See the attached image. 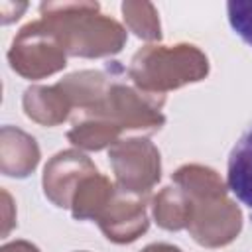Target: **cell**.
I'll use <instances>...</instances> for the list:
<instances>
[{
  "mask_svg": "<svg viewBox=\"0 0 252 252\" xmlns=\"http://www.w3.org/2000/svg\"><path fill=\"white\" fill-rule=\"evenodd\" d=\"M173 183L179 185L191 201L187 230L195 242L207 248H219L238 236L242 213L236 203L228 199V187L215 169L189 163L173 173Z\"/></svg>",
  "mask_w": 252,
  "mask_h": 252,
  "instance_id": "cell-1",
  "label": "cell"
},
{
  "mask_svg": "<svg viewBox=\"0 0 252 252\" xmlns=\"http://www.w3.org/2000/svg\"><path fill=\"white\" fill-rule=\"evenodd\" d=\"M39 14L67 55L106 57L126 43V30L114 18L100 14L96 2H43Z\"/></svg>",
  "mask_w": 252,
  "mask_h": 252,
  "instance_id": "cell-2",
  "label": "cell"
},
{
  "mask_svg": "<svg viewBox=\"0 0 252 252\" xmlns=\"http://www.w3.org/2000/svg\"><path fill=\"white\" fill-rule=\"evenodd\" d=\"M209 73L207 55L191 43L146 45L134 53L128 75L148 94H161L187 83H197Z\"/></svg>",
  "mask_w": 252,
  "mask_h": 252,
  "instance_id": "cell-3",
  "label": "cell"
},
{
  "mask_svg": "<svg viewBox=\"0 0 252 252\" xmlns=\"http://www.w3.org/2000/svg\"><path fill=\"white\" fill-rule=\"evenodd\" d=\"M161 94H148L140 89H132L122 83H110L104 98L81 116H98L112 122L120 132L124 130H146L156 132L163 126Z\"/></svg>",
  "mask_w": 252,
  "mask_h": 252,
  "instance_id": "cell-4",
  "label": "cell"
},
{
  "mask_svg": "<svg viewBox=\"0 0 252 252\" xmlns=\"http://www.w3.org/2000/svg\"><path fill=\"white\" fill-rule=\"evenodd\" d=\"M10 67L26 79H43L67 65V53L43 20L26 24L8 51Z\"/></svg>",
  "mask_w": 252,
  "mask_h": 252,
  "instance_id": "cell-5",
  "label": "cell"
},
{
  "mask_svg": "<svg viewBox=\"0 0 252 252\" xmlns=\"http://www.w3.org/2000/svg\"><path fill=\"white\" fill-rule=\"evenodd\" d=\"M108 158L116 177V189L120 191L148 197L161 177L159 152L146 138L118 140L110 146Z\"/></svg>",
  "mask_w": 252,
  "mask_h": 252,
  "instance_id": "cell-6",
  "label": "cell"
},
{
  "mask_svg": "<svg viewBox=\"0 0 252 252\" xmlns=\"http://www.w3.org/2000/svg\"><path fill=\"white\" fill-rule=\"evenodd\" d=\"M146 195H134L116 189L100 217L96 219L104 236L116 244L134 242L148 230Z\"/></svg>",
  "mask_w": 252,
  "mask_h": 252,
  "instance_id": "cell-7",
  "label": "cell"
},
{
  "mask_svg": "<svg viewBox=\"0 0 252 252\" xmlns=\"http://www.w3.org/2000/svg\"><path fill=\"white\" fill-rule=\"evenodd\" d=\"M94 163L77 150L55 154L43 169V193L55 207H71L73 195L81 181L94 173Z\"/></svg>",
  "mask_w": 252,
  "mask_h": 252,
  "instance_id": "cell-8",
  "label": "cell"
},
{
  "mask_svg": "<svg viewBox=\"0 0 252 252\" xmlns=\"http://www.w3.org/2000/svg\"><path fill=\"white\" fill-rule=\"evenodd\" d=\"M39 161L35 140L20 128L4 126L0 132V169L8 177L30 175Z\"/></svg>",
  "mask_w": 252,
  "mask_h": 252,
  "instance_id": "cell-9",
  "label": "cell"
},
{
  "mask_svg": "<svg viewBox=\"0 0 252 252\" xmlns=\"http://www.w3.org/2000/svg\"><path fill=\"white\" fill-rule=\"evenodd\" d=\"M24 110L26 116L43 126H57L71 114L73 106L65 91L59 85L53 87H30L24 93Z\"/></svg>",
  "mask_w": 252,
  "mask_h": 252,
  "instance_id": "cell-10",
  "label": "cell"
},
{
  "mask_svg": "<svg viewBox=\"0 0 252 252\" xmlns=\"http://www.w3.org/2000/svg\"><path fill=\"white\" fill-rule=\"evenodd\" d=\"M114 191H116V185H112L110 179L100 175L98 171L87 175L73 195V201H71L73 217L77 220H87V219L96 220L104 211V207L108 205V201L112 199Z\"/></svg>",
  "mask_w": 252,
  "mask_h": 252,
  "instance_id": "cell-11",
  "label": "cell"
},
{
  "mask_svg": "<svg viewBox=\"0 0 252 252\" xmlns=\"http://www.w3.org/2000/svg\"><path fill=\"white\" fill-rule=\"evenodd\" d=\"M110 83L112 81H108L100 71H79L67 75L57 85L65 91L73 108H77L79 112H87L104 98Z\"/></svg>",
  "mask_w": 252,
  "mask_h": 252,
  "instance_id": "cell-12",
  "label": "cell"
},
{
  "mask_svg": "<svg viewBox=\"0 0 252 252\" xmlns=\"http://www.w3.org/2000/svg\"><path fill=\"white\" fill-rule=\"evenodd\" d=\"M226 187L252 209V128L236 142L228 158Z\"/></svg>",
  "mask_w": 252,
  "mask_h": 252,
  "instance_id": "cell-13",
  "label": "cell"
},
{
  "mask_svg": "<svg viewBox=\"0 0 252 252\" xmlns=\"http://www.w3.org/2000/svg\"><path fill=\"white\" fill-rule=\"evenodd\" d=\"M191 201L179 185H167L154 197V219L165 230L187 228Z\"/></svg>",
  "mask_w": 252,
  "mask_h": 252,
  "instance_id": "cell-14",
  "label": "cell"
},
{
  "mask_svg": "<svg viewBox=\"0 0 252 252\" xmlns=\"http://www.w3.org/2000/svg\"><path fill=\"white\" fill-rule=\"evenodd\" d=\"M120 128H116L112 122L98 118V116H81L73 128L67 132V138L71 144L89 150V152H96L102 150L106 146H114L120 138Z\"/></svg>",
  "mask_w": 252,
  "mask_h": 252,
  "instance_id": "cell-15",
  "label": "cell"
},
{
  "mask_svg": "<svg viewBox=\"0 0 252 252\" xmlns=\"http://www.w3.org/2000/svg\"><path fill=\"white\" fill-rule=\"evenodd\" d=\"M122 16L130 32H134L140 39L159 41L161 26L158 18V10L152 2H124Z\"/></svg>",
  "mask_w": 252,
  "mask_h": 252,
  "instance_id": "cell-16",
  "label": "cell"
},
{
  "mask_svg": "<svg viewBox=\"0 0 252 252\" xmlns=\"http://www.w3.org/2000/svg\"><path fill=\"white\" fill-rule=\"evenodd\" d=\"M226 12L232 30L252 47V0H230Z\"/></svg>",
  "mask_w": 252,
  "mask_h": 252,
  "instance_id": "cell-17",
  "label": "cell"
},
{
  "mask_svg": "<svg viewBox=\"0 0 252 252\" xmlns=\"http://www.w3.org/2000/svg\"><path fill=\"white\" fill-rule=\"evenodd\" d=\"M28 8L26 2H2L0 4V16L4 24H10L22 16V12Z\"/></svg>",
  "mask_w": 252,
  "mask_h": 252,
  "instance_id": "cell-18",
  "label": "cell"
},
{
  "mask_svg": "<svg viewBox=\"0 0 252 252\" xmlns=\"http://www.w3.org/2000/svg\"><path fill=\"white\" fill-rule=\"evenodd\" d=\"M0 252H39L37 246L26 242V240H16V242H10V244H4Z\"/></svg>",
  "mask_w": 252,
  "mask_h": 252,
  "instance_id": "cell-19",
  "label": "cell"
},
{
  "mask_svg": "<svg viewBox=\"0 0 252 252\" xmlns=\"http://www.w3.org/2000/svg\"><path fill=\"white\" fill-rule=\"evenodd\" d=\"M142 252H183L179 246L167 244V242H156V244H148Z\"/></svg>",
  "mask_w": 252,
  "mask_h": 252,
  "instance_id": "cell-20",
  "label": "cell"
},
{
  "mask_svg": "<svg viewBox=\"0 0 252 252\" xmlns=\"http://www.w3.org/2000/svg\"><path fill=\"white\" fill-rule=\"evenodd\" d=\"M77 252H87V250H77Z\"/></svg>",
  "mask_w": 252,
  "mask_h": 252,
  "instance_id": "cell-21",
  "label": "cell"
}]
</instances>
